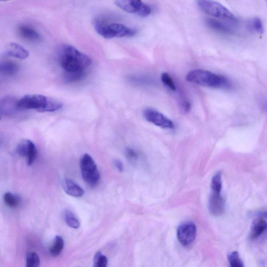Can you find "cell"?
<instances>
[{"label": "cell", "mask_w": 267, "mask_h": 267, "mask_svg": "<svg viewBox=\"0 0 267 267\" xmlns=\"http://www.w3.org/2000/svg\"><path fill=\"white\" fill-rule=\"evenodd\" d=\"M60 57L61 65L66 72L84 71L91 63L88 56L71 45H63Z\"/></svg>", "instance_id": "cell-1"}, {"label": "cell", "mask_w": 267, "mask_h": 267, "mask_svg": "<svg viewBox=\"0 0 267 267\" xmlns=\"http://www.w3.org/2000/svg\"><path fill=\"white\" fill-rule=\"evenodd\" d=\"M186 80L195 84L210 88L230 89L233 87L231 81L225 76L204 70L190 71Z\"/></svg>", "instance_id": "cell-2"}, {"label": "cell", "mask_w": 267, "mask_h": 267, "mask_svg": "<svg viewBox=\"0 0 267 267\" xmlns=\"http://www.w3.org/2000/svg\"><path fill=\"white\" fill-rule=\"evenodd\" d=\"M94 28L99 35L106 40L114 38L131 37L136 34V30L131 27L118 22L109 24L100 19L95 21Z\"/></svg>", "instance_id": "cell-3"}, {"label": "cell", "mask_w": 267, "mask_h": 267, "mask_svg": "<svg viewBox=\"0 0 267 267\" xmlns=\"http://www.w3.org/2000/svg\"><path fill=\"white\" fill-rule=\"evenodd\" d=\"M198 6L204 12L216 18L229 21L234 23L238 22L234 15L222 4L211 0H200Z\"/></svg>", "instance_id": "cell-4"}, {"label": "cell", "mask_w": 267, "mask_h": 267, "mask_svg": "<svg viewBox=\"0 0 267 267\" xmlns=\"http://www.w3.org/2000/svg\"><path fill=\"white\" fill-rule=\"evenodd\" d=\"M80 164L83 179L90 186H96L100 180V173L93 158L87 154L83 155Z\"/></svg>", "instance_id": "cell-5"}, {"label": "cell", "mask_w": 267, "mask_h": 267, "mask_svg": "<svg viewBox=\"0 0 267 267\" xmlns=\"http://www.w3.org/2000/svg\"><path fill=\"white\" fill-rule=\"evenodd\" d=\"M114 4L126 13L134 14L141 17H147L151 13V7L142 0H115Z\"/></svg>", "instance_id": "cell-6"}, {"label": "cell", "mask_w": 267, "mask_h": 267, "mask_svg": "<svg viewBox=\"0 0 267 267\" xmlns=\"http://www.w3.org/2000/svg\"><path fill=\"white\" fill-rule=\"evenodd\" d=\"M49 98L41 95H27L18 102L19 109L36 110L43 112Z\"/></svg>", "instance_id": "cell-7"}, {"label": "cell", "mask_w": 267, "mask_h": 267, "mask_svg": "<svg viewBox=\"0 0 267 267\" xmlns=\"http://www.w3.org/2000/svg\"><path fill=\"white\" fill-rule=\"evenodd\" d=\"M196 226L193 223H183L178 228V239L183 246H188L192 245L196 239Z\"/></svg>", "instance_id": "cell-8"}, {"label": "cell", "mask_w": 267, "mask_h": 267, "mask_svg": "<svg viewBox=\"0 0 267 267\" xmlns=\"http://www.w3.org/2000/svg\"><path fill=\"white\" fill-rule=\"evenodd\" d=\"M144 116L150 123L163 128L173 129V122L161 113L154 109L147 108L144 111Z\"/></svg>", "instance_id": "cell-9"}, {"label": "cell", "mask_w": 267, "mask_h": 267, "mask_svg": "<svg viewBox=\"0 0 267 267\" xmlns=\"http://www.w3.org/2000/svg\"><path fill=\"white\" fill-rule=\"evenodd\" d=\"M17 151L20 156L27 157L28 165H31L34 163L37 151L32 141L29 140L22 141L18 144Z\"/></svg>", "instance_id": "cell-10"}, {"label": "cell", "mask_w": 267, "mask_h": 267, "mask_svg": "<svg viewBox=\"0 0 267 267\" xmlns=\"http://www.w3.org/2000/svg\"><path fill=\"white\" fill-rule=\"evenodd\" d=\"M225 201L220 191H212L209 201V209L212 215H223L225 210Z\"/></svg>", "instance_id": "cell-11"}, {"label": "cell", "mask_w": 267, "mask_h": 267, "mask_svg": "<svg viewBox=\"0 0 267 267\" xmlns=\"http://www.w3.org/2000/svg\"><path fill=\"white\" fill-rule=\"evenodd\" d=\"M18 102L16 98L12 96H6L1 99L0 103L1 116H9L14 114L19 109Z\"/></svg>", "instance_id": "cell-12"}, {"label": "cell", "mask_w": 267, "mask_h": 267, "mask_svg": "<svg viewBox=\"0 0 267 267\" xmlns=\"http://www.w3.org/2000/svg\"><path fill=\"white\" fill-rule=\"evenodd\" d=\"M267 231V223L262 218L255 219L250 227V238L255 240L260 237Z\"/></svg>", "instance_id": "cell-13"}, {"label": "cell", "mask_w": 267, "mask_h": 267, "mask_svg": "<svg viewBox=\"0 0 267 267\" xmlns=\"http://www.w3.org/2000/svg\"><path fill=\"white\" fill-rule=\"evenodd\" d=\"M20 36L23 39L31 41H38L41 40V35L33 27L28 25H21L18 28Z\"/></svg>", "instance_id": "cell-14"}, {"label": "cell", "mask_w": 267, "mask_h": 267, "mask_svg": "<svg viewBox=\"0 0 267 267\" xmlns=\"http://www.w3.org/2000/svg\"><path fill=\"white\" fill-rule=\"evenodd\" d=\"M63 187L66 194L74 197H81L85 192L77 183L70 179H65L63 182Z\"/></svg>", "instance_id": "cell-15"}, {"label": "cell", "mask_w": 267, "mask_h": 267, "mask_svg": "<svg viewBox=\"0 0 267 267\" xmlns=\"http://www.w3.org/2000/svg\"><path fill=\"white\" fill-rule=\"evenodd\" d=\"M206 23L209 28L218 33L225 35H231L234 33L233 29L222 21L209 19L206 21Z\"/></svg>", "instance_id": "cell-16"}, {"label": "cell", "mask_w": 267, "mask_h": 267, "mask_svg": "<svg viewBox=\"0 0 267 267\" xmlns=\"http://www.w3.org/2000/svg\"><path fill=\"white\" fill-rule=\"evenodd\" d=\"M7 54L20 59H25L29 56V52L17 43H11L7 49Z\"/></svg>", "instance_id": "cell-17"}, {"label": "cell", "mask_w": 267, "mask_h": 267, "mask_svg": "<svg viewBox=\"0 0 267 267\" xmlns=\"http://www.w3.org/2000/svg\"><path fill=\"white\" fill-rule=\"evenodd\" d=\"M1 72L7 76H12L17 74L19 71L18 65L10 61H4L1 64Z\"/></svg>", "instance_id": "cell-18"}, {"label": "cell", "mask_w": 267, "mask_h": 267, "mask_svg": "<svg viewBox=\"0 0 267 267\" xmlns=\"http://www.w3.org/2000/svg\"><path fill=\"white\" fill-rule=\"evenodd\" d=\"M64 246V242L63 239L61 236H56L50 249V254L53 257L59 256L62 253Z\"/></svg>", "instance_id": "cell-19"}, {"label": "cell", "mask_w": 267, "mask_h": 267, "mask_svg": "<svg viewBox=\"0 0 267 267\" xmlns=\"http://www.w3.org/2000/svg\"><path fill=\"white\" fill-rule=\"evenodd\" d=\"M64 220L66 225L71 228L76 229L80 226L79 219L74 213L70 210H66L64 212Z\"/></svg>", "instance_id": "cell-20"}, {"label": "cell", "mask_w": 267, "mask_h": 267, "mask_svg": "<svg viewBox=\"0 0 267 267\" xmlns=\"http://www.w3.org/2000/svg\"><path fill=\"white\" fill-rule=\"evenodd\" d=\"M249 28L254 32L263 34L264 33V26L262 20L259 18L251 19L248 24Z\"/></svg>", "instance_id": "cell-21"}, {"label": "cell", "mask_w": 267, "mask_h": 267, "mask_svg": "<svg viewBox=\"0 0 267 267\" xmlns=\"http://www.w3.org/2000/svg\"><path fill=\"white\" fill-rule=\"evenodd\" d=\"M84 76V71L74 72H66L64 76V80L66 82H74L81 80Z\"/></svg>", "instance_id": "cell-22"}, {"label": "cell", "mask_w": 267, "mask_h": 267, "mask_svg": "<svg viewBox=\"0 0 267 267\" xmlns=\"http://www.w3.org/2000/svg\"><path fill=\"white\" fill-rule=\"evenodd\" d=\"M4 201L7 206L11 208L18 207L20 202L19 198L10 192L5 194Z\"/></svg>", "instance_id": "cell-23"}, {"label": "cell", "mask_w": 267, "mask_h": 267, "mask_svg": "<svg viewBox=\"0 0 267 267\" xmlns=\"http://www.w3.org/2000/svg\"><path fill=\"white\" fill-rule=\"evenodd\" d=\"M228 262L232 267H243L244 264L237 251H233L228 255Z\"/></svg>", "instance_id": "cell-24"}, {"label": "cell", "mask_w": 267, "mask_h": 267, "mask_svg": "<svg viewBox=\"0 0 267 267\" xmlns=\"http://www.w3.org/2000/svg\"><path fill=\"white\" fill-rule=\"evenodd\" d=\"M222 176L220 172L217 173L213 177L211 181V188L212 191H220L222 189Z\"/></svg>", "instance_id": "cell-25"}, {"label": "cell", "mask_w": 267, "mask_h": 267, "mask_svg": "<svg viewBox=\"0 0 267 267\" xmlns=\"http://www.w3.org/2000/svg\"><path fill=\"white\" fill-rule=\"evenodd\" d=\"M108 258L102 254L101 251H98L95 254L94 260V266L95 267H105L108 264Z\"/></svg>", "instance_id": "cell-26"}, {"label": "cell", "mask_w": 267, "mask_h": 267, "mask_svg": "<svg viewBox=\"0 0 267 267\" xmlns=\"http://www.w3.org/2000/svg\"><path fill=\"white\" fill-rule=\"evenodd\" d=\"M26 264L28 267H39L41 264L39 256L35 252L29 253L27 256Z\"/></svg>", "instance_id": "cell-27"}, {"label": "cell", "mask_w": 267, "mask_h": 267, "mask_svg": "<svg viewBox=\"0 0 267 267\" xmlns=\"http://www.w3.org/2000/svg\"><path fill=\"white\" fill-rule=\"evenodd\" d=\"M162 81L164 85L172 91L176 90L177 87L170 75L167 73H164L162 75Z\"/></svg>", "instance_id": "cell-28"}, {"label": "cell", "mask_w": 267, "mask_h": 267, "mask_svg": "<svg viewBox=\"0 0 267 267\" xmlns=\"http://www.w3.org/2000/svg\"><path fill=\"white\" fill-rule=\"evenodd\" d=\"M125 154L129 160H135L139 157L138 154L134 150L131 148H127L125 151Z\"/></svg>", "instance_id": "cell-29"}, {"label": "cell", "mask_w": 267, "mask_h": 267, "mask_svg": "<svg viewBox=\"0 0 267 267\" xmlns=\"http://www.w3.org/2000/svg\"><path fill=\"white\" fill-rule=\"evenodd\" d=\"M259 103L262 109L267 114V99L264 97L261 98Z\"/></svg>", "instance_id": "cell-30"}, {"label": "cell", "mask_w": 267, "mask_h": 267, "mask_svg": "<svg viewBox=\"0 0 267 267\" xmlns=\"http://www.w3.org/2000/svg\"><path fill=\"white\" fill-rule=\"evenodd\" d=\"M253 216L261 218L267 219V210H260L253 213Z\"/></svg>", "instance_id": "cell-31"}, {"label": "cell", "mask_w": 267, "mask_h": 267, "mask_svg": "<svg viewBox=\"0 0 267 267\" xmlns=\"http://www.w3.org/2000/svg\"><path fill=\"white\" fill-rule=\"evenodd\" d=\"M182 108L183 111L185 112H188L190 110V109H191V104H190L189 102L185 101L183 103Z\"/></svg>", "instance_id": "cell-32"}, {"label": "cell", "mask_w": 267, "mask_h": 267, "mask_svg": "<svg viewBox=\"0 0 267 267\" xmlns=\"http://www.w3.org/2000/svg\"><path fill=\"white\" fill-rule=\"evenodd\" d=\"M114 165L116 166L117 168L120 171H122L123 169V164H122V163L120 161V160H114Z\"/></svg>", "instance_id": "cell-33"}, {"label": "cell", "mask_w": 267, "mask_h": 267, "mask_svg": "<svg viewBox=\"0 0 267 267\" xmlns=\"http://www.w3.org/2000/svg\"><path fill=\"white\" fill-rule=\"evenodd\" d=\"M0 1H2V2H5V1H9V0H0Z\"/></svg>", "instance_id": "cell-34"}, {"label": "cell", "mask_w": 267, "mask_h": 267, "mask_svg": "<svg viewBox=\"0 0 267 267\" xmlns=\"http://www.w3.org/2000/svg\"></svg>", "instance_id": "cell-35"}]
</instances>
